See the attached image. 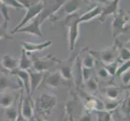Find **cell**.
<instances>
[{
	"label": "cell",
	"mask_w": 130,
	"mask_h": 121,
	"mask_svg": "<svg viewBox=\"0 0 130 121\" xmlns=\"http://www.w3.org/2000/svg\"><path fill=\"white\" fill-rule=\"evenodd\" d=\"M57 103V98L54 94L44 93L36 99L35 108L40 115L48 116Z\"/></svg>",
	"instance_id": "6da1fadb"
},
{
	"label": "cell",
	"mask_w": 130,
	"mask_h": 121,
	"mask_svg": "<svg viewBox=\"0 0 130 121\" xmlns=\"http://www.w3.org/2000/svg\"><path fill=\"white\" fill-rule=\"evenodd\" d=\"M79 15L77 13L69 15L66 17L64 24L68 28V41L70 50H74L79 35Z\"/></svg>",
	"instance_id": "7a4b0ae2"
},
{
	"label": "cell",
	"mask_w": 130,
	"mask_h": 121,
	"mask_svg": "<svg viewBox=\"0 0 130 121\" xmlns=\"http://www.w3.org/2000/svg\"><path fill=\"white\" fill-rule=\"evenodd\" d=\"M129 21V15L125 12L122 9L117 10L115 14L111 23L112 28V34L114 38L117 37L118 35L122 34L129 29V25H128V22Z\"/></svg>",
	"instance_id": "3957f363"
},
{
	"label": "cell",
	"mask_w": 130,
	"mask_h": 121,
	"mask_svg": "<svg viewBox=\"0 0 130 121\" xmlns=\"http://www.w3.org/2000/svg\"><path fill=\"white\" fill-rule=\"evenodd\" d=\"M89 53L95 58V60L98 59L104 65H107L116 61V58L119 55V48L115 44L111 47L97 51H90Z\"/></svg>",
	"instance_id": "277c9868"
},
{
	"label": "cell",
	"mask_w": 130,
	"mask_h": 121,
	"mask_svg": "<svg viewBox=\"0 0 130 121\" xmlns=\"http://www.w3.org/2000/svg\"><path fill=\"white\" fill-rule=\"evenodd\" d=\"M32 61L33 70L42 73L48 72L51 69L56 67L58 65V63H59V61L54 56L50 54L41 58L33 57Z\"/></svg>",
	"instance_id": "5b68a950"
},
{
	"label": "cell",
	"mask_w": 130,
	"mask_h": 121,
	"mask_svg": "<svg viewBox=\"0 0 130 121\" xmlns=\"http://www.w3.org/2000/svg\"><path fill=\"white\" fill-rule=\"evenodd\" d=\"M20 98V111L22 115L28 121H36L34 117V104L31 98V95H27V97L24 98V90L21 89Z\"/></svg>",
	"instance_id": "8992f818"
},
{
	"label": "cell",
	"mask_w": 130,
	"mask_h": 121,
	"mask_svg": "<svg viewBox=\"0 0 130 121\" xmlns=\"http://www.w3.org/2000/svg\"><path fill=\"white\" fill-rule=\"evenodd\" d=\"M44 5V2L41 1V2L38 3L37 4H36V5H34L32 7H31L29 8H27L26 9V10H27L26 15H24V17L23 18V19H22V20H21V22L20 23V24L17 25L15 27V28L14 29V31H13V32H11V33L13 34V33L15 32V31L19 30L21 28H23V27L25 24L29 23V22L32 20H33L36 16H37L40 14V13L41 12V11L43 10Z\"/></svg>",
	"instance_id": "52a82bcc"
},
{
	"label": "cell",
	"mask_w": 130,
	"mask_h": 121,
	"mask_svg": "<svg viewBox=\"0 0 130 121\" xmlns=\"http://www.w3.org/2000/svg\"><path fill=\"white\" fill-rule=\"evenodd\" d=\"M41 23L40 22L37 16H36L33 20H31V23L28 26H24L23 28L15 31L13 33H28L34 36H37L38 37H43V33L41 30Z\"/></svg>",
	"instance_id": "ba28073f"
},
{
	"label": "cell",
	"mask_w": 130,
	"mask_h": 121,
	"mask_svg": "<svg viewBox=\"0 0 130 121\" xmlns=\"http://www.w3.org/2000/svg\"><path fill=\"white\" fill-rule=\"evenodd\" d=\"M76 55L74 54L71 57L70 59L65 61H59V63L57 65H60L59 67V74L61 77H62L66 80H70L73 77V69H74V62L75 61Z\"/></svg>",
	"instance_id": "9c48e42d"
},
{
	"label": "cell",
	"mask_w": 130,
	"mask_h": 121,
	"mask_svg": "<svg viewBox=\"0 0 130 121\" xmlns=\"http://www.w3.org/2000/svg\"><path fill=\"white\" fill-rule=\"evenodd\" d=\"M11 74H13L17 78V81L20 82L22 87H24L27 93V95H31L30 91V81H29V74L26 70L20 69H16L11 72Z\"/></svg>",
	"instance_id": "30bf717a"
},
{
	"label": "cell",
	"mask_w": 130,
	"mask_h": 121,
	"mask_svg": "<svg viewBox=\"0 0 130 121\" xmlns=\"http://www.w3.org/2000/svg\"><path fill=\"white\" fill-rule=\"evenodd\" d=\"M52 45L51 40H46L42 43H34L31 41H23L21 44L22 48L24 49L27 53H33L43 51L44 48H46Z\"/></svg>",
	"instance_id": "8fae6325"
},
{
	"label": "cell",
	"mask_w": 130,
	"mask_h": 121,
	"mask_svg": "<svg viewBox=\"0 0 130 121\" xmlns=\"http://www.w3.org/2000/svg\"><path fill=\"white\" fill-rule=\"evenodd\" d=\"M29 74V81H30V91L31 94H32L38 87L41 85L45 77V73L37 72L33 70H28Z\"/></svg>",
	"instance_id": "7c38bea8"
},
{
	"label": "cell",
	"mask_w": 130,
	"mask_h": 121,
	"mask_svg": "<svg viewBox=\"0 0 130 121\" xmlns=\"http://www.w3.org/2000/svg\"><path fill=\"white\" fill-rule=\"evenodd\" d=\"M84 107L88 112H91L92 111H101L104 110V102L100 100V98L93 96H88L85 100Z\"/></svg>",
	"instance_id": "4fadbf2b"
},
{
	"label": "cell",
	"mask_w": 130,
	"mask_h": 121,
	"mask_svg": "<svg viewBox=\"0 0 130 121\" xmlns=\"http://www.w3.org/2000/svg\"><path fill=\"white\" fill-rule=\"evenodd\" d=\"M120 0H112L107 3L105 7L103 8L101 15H100V20L101 22H104L107 17L110 15H114L118 10V5Z\"/></svg>",
	"instance_id": "5bb4252c"
},
{
	"label": "cell",
	"mask_w": 130,
	"mask_h": 121,
	"mask_svg": "<svg viewBox=\"0 0 130 121\" xmlns=\"http://www.w3.org/2000/svg\"><path fill=\"white\" fill-rule=\"evenodd\" d=\"M81 0H66L65 3L61 7V8L57 12L62 11L67 15L75 13V11L81 7Z\"/></svg>",
	"instance_id": "9a60e30c"
},
{
	"label": "cell",
	"mask_w": 130,
	"mask_h": 121,
	"mask_svg": "<svg viewBox=\"0 0 130 121\" xmlns=\"http://www.w3.org/2000/svg\"><path fill=\"white\" fill-rule=\"evenodd\" d=\"M3 67L11 74L13 70L19 68V60L11 56L10 54H5L1 61Z\"/></svg>",
	"instance_id": "2e32d148"
},
{
	"label": "cell",
	"mask_w": 130,
	"mask_h": 121,
	"mask_svg": "<svg viewBox=\"0 0 130 121\" xmlns=\"http://www.w3.org/2000/svg\"><path fill=\"white\" fill-rule=\"evenodd\" d=\"M22 89L20 84H15L12 81L7 77L6 74H0V93L6 92L7 89Z\"/></svg>",
	"instance_id": "e0dca14e"
},
{
	"label": "cell",
	"mask_w": 130,
	"mask_h": 121,
	"mask_svg": "<svg viewBox=\"0 0 130 121\" xmlns=\"http://www.w3.org/2000/svg\"><path fill=\"white\" fill-rule=\"evenodd\" d=\"M43 82L46 87L57 88L61 83V75L59 72H53L48 74L46 77H44Z\"/></svg>",
	"instance_id": "ac0fdd59"
},
{
	"label": "cell",
	"mask_w": 130,
	"mask_h": 121,
	"mask_svg": "<svg viewBox=\"0 0 130 121\" xmlns=\"http://www.w3.org/2000/svg\"><path fill=\"white\" fill-rule=\"evenodd\" d=\"M103 7L100 5H98L95 7H93L91 10L88 11L83 15L79 16L78 21L79 23H83V22H87L89 20H93L94 18H95L96 16H100L102 13Z\"/></svg>",
	"instance_id": "d6986e66"
},
{
	"label": "cell",
	"mask_w": 130,
	"mask_h": 121,
	"mask_svg": "<svg viewBox=\"0 0 130 121\" xmlns=\"http://www.w3.org/2000/svg\"><path fill=\"white\" fill-rule=\"evenodd\" d=\"M19 69L28 71L32 69V59L29 58L28 53L24 49H21V57L19 61Z\"/></svg>",
	"instance_id": "ffe728a7"
},
{
	"label": "cell",
	"mask_w": 130,
	"mask_h": 121,
	"mask_svg": "<svg viewBox=\"0 0 130 121\" xmlns=\"http://www.w3.org/2000/svg\"><path fill=\"white\" fill-rule=\"evenodd\" d=\"M14 102V97L11 94H7L6 92L0 93V106L3 108L10 107Z\"/></svg>",
	"instance_id": "44dd1931"
},
{
	"label": "cell",
	"mask_w": 130,
	"mask_h": 121,
	"mask_svg": "<svg viewBox=\"0 0 130 121\" xmlns=\"http://www.w3.org/2000/svg\"><path fill=\"white\" fill-rule=\"evenodd\" d=\"M105 92L107 97L109 99H117L118 96L122 93L123 90L121 87H108L105 88Z\"/></svg>",
	"instance_id": "7402d4cb"
},
{
	"label": "cell",
	"mask_w": 130,
	"mask_h": 121,
	"mask_svg": "<svg viewBox=\"0 0 130 121\" xmlns=\"http://www.w3.org/2000/svg\"><path fill=\"white\" fill-rule=\"evenodd\" d=\"M123 99H109L107 101L104 102V110L107 111H114L117 107L120 105Z\"/></svg>",
	"instance_id": "603a6c76"
},
{
	"label": "cell",
	"mask_w": 130,
	"mask_h": 121,
	"mask_svg": "<svg viewBox=\"0 0 130 121\" xmlns=\"http://www.w3.org/2000/svg\"><path fill=\"white\" fill-rule=\"evenodd\" d=\"M4 115H5V118L9 121H15L18 116V110L15 107L10 106L5 108Z\"/></svg>",
	"instance_id": "cb8c5ba5"
},
{
	"label": "cell",
	"mask_w": 130,
	"mask_h": 121,
	"mask_svg": "<svg viewBox=\"0 0 130 121\" xmlns=\"http://www.w3.org/2000/svg\"><path fill=\"white\" fill-rule=\"evenodd\" d=\"M96 114V121H111V115L113 111H107L105 110L95 111Z\"/></svg>",
	"instance_id": "d4e9b609"
},
{
	"label": "cell",
	"mask_w": 130,
	"mask_h": 121,
	"mask_svg": "<svg viewBox=\"0 0 130 121\" xmlns=\"http://www.w3.org/2000/svg\"><path fill=\"white\" fill-rule=\"evenodd\" d=\"M121 106H120V111H121V114H123L124 117L126 121L129 120V96H128L125 99L122 101Z\"/></svg>",
	"instance_id": "484cf974"
},
{
	"label": "cell",
	"mask_w": 130,
	"mask_h": 121,
	"mask_svg": "<svg viewBox=\"0 0 130 121\" xmlns=\"http://www.w3.org/2000/svg\"><path fill=\"white\" fill-rule=\"evenodd\" d=\"M84 82H85V87H86V88L88 90V91L91 94H95L98 91V83L95 78H90Z\"/></svg>",
	"instance_id": "4316f807"
},
{
	"label": "cell",
	"mask_w": 130,
	"mask_h": 121,
	"mask_svg": "<svg viewBox=\"0 0 130 121\" xmlns=\"http://www.w3.org/2000/svg\"><path fill=\"white\" fill-rule=\"evenodd\" d=\"M95 62H96L95 58L92 55L87 56L86 57H84L82 61V67L92 70L95 65Z\"/></svg>",
	"instance_id": "83f0119b"
},
{
	"label": "cell",
	"mask_w": 130,
	"mask_h": 121,
	"mask_svg": "<svg viewBox=\"0 0 130 121\" xmlns=\"http://www.w3.org/2000/svg\"><path fill=\"white\" fill-rule=\"evenodd\" d=\"M8 21L3 20V23L0 25V40H13L12 37H11V36H9L7 34V30H8Z\"/></svg>",
	"instance_id": "f1b7e54d"
},
{
	"label": "cell",
	"mask_w": 130,
	"mask_h": 121,
	"mask_svg": "<svg viewBox=\"0 0 130 121\" xmlns=\"http://www.w3.org/2000/svg\"><path fill=\"white\" fill-rule=\"evenodd\" d=\"M119 61H120L117 60V61H115L113 62H111V63H110V64L104 65V68L107 71V73L109 74L110 77H115L116 70H117V68H118Z\"/></svg>",
	"instance_id": "f546056e"
},
{
	"label": "cell",
	"mask_w": 130,
	"mask_h": 121,
	"mask_svg": "<svg viewBox=\"0 0 130 121\" xmlns=\"http://www.w3.org/2000/svg\"><path fill=\"white\" fill-rule=\"evenodd\" d=\"M119 51L120 53V55L119 57V61H128L129 60V49H128L127 48H124V47H122V45L120 44L119 45Z\"/></svg>",
	"instance_id": "4dcf8cb0"
},
{
	"label": "cell",
	"mask_w": 130,
	"mask_h": 121,
	"mask_svg": "<svg viewBox=\"0 0 130 121\" xmlns=\"http://www.w3.org/2000/svg\"><path fill=\"white\" fill-rule=\"evenodd\" d=\"M129 67H130V61L128 60V61H124L121 65L117 68L115 76H117V77H120V76H121V74H123L124 73H125L126 71L129 70Z\"/></svg>",
	"instance_id": "1f68e13d"
},
{
	"label": "cell",
	"mask_w": 130,
	"mask_h": 121,
	"mask_svg": "<svg viewBox=\"0 0 130 121\" xmlns=\"http://www.w3.org/2000/svg\"><path fill=\"white\" fill-rule=\"evenodd\" d=\"M41 1L42 0H17V2H19L24 7V8L26 9L36 5V4H37Z\"/></svg>",
	"instance_id": "d6a6232c"
},
{
	"label": "cell",
	"mask_w": 130,
	"mask_h": 121,
	"mask_svg": "<svg viewBox=\"0 0 130 121\" xmlns=\"http://www.w3.org/2000/svg\"><path fill=\"white\" fill-rule=\"evenodd\" d=\"M1 1L3 4H5L7 6H10L13 8H15V9L24 8V7L22 6L19 2H17V0H1Z\"/></svg>",
	"instance_id": "836d02e7"
},
{
	"label": "cell",
	"mask_w": 130,
	"mask_h": 121,
	"mask_svg": "<svg viewBox=\"0 0 130 121\" xmlns=\"http://www.w3.org/2000/svg\"><path fill=\"white\" fill-rule=\"evenodd\" d=\"M97 75H98V77L99 78H100L102 79H108L109 77H110V75L109 74L107 73V71L105 70L104 67H103V68H100V69H99V70L97 71Z\"/></svg>",
	"instance_id": "e575fe53"
},
{
	"label": "cell",
	"mask_w": 130,
	"mask_h": 121,
	"mask_svg": "<svg viewBox=\"0 0 130 121\" xmlns=\"http://www.w3.org/2000/svg\"><path fill=\"white\" fill-rule=\"evenodd\" d=\"M120 78H121V81L123 82L124 86L128 87L129 86V82H130V72H129V70L126 71L125 73L121 74Z\"/></svg>",
	"instance_id": "d590c367"
},
{
	"label": "cell",
	"mask_w": 130,
	"mask_h": 121,
	"mask_svg": "<svg viewBox=\"0 0 130 121\" xmlns=\"http://www.w3.org/2000/svg\"><path fill=\"white\" fill-rule=\"evenodd\" d=\"M91 70H92L91 69H87V68H84V67H82V78L84 82H86L87 79L91 78Z\"/></svg>",
	"instance_id": "8d00e7d4"
},
{
	"label": "cell",
	"mask_w": 130,
	"mask_h": 121,
	"mask_svg": "<svg viewBox=\"0 0 130 121\" xmlns=\"http://www.w3.org/2000/svg\"><path fill=\"white\" fill-rule=\"evenodd\" d=\"M91 120H92V118H91V112H88V111H87L86 114L83 115L79 119V121H91Z\"/></svg>",
	"instance_id": "74e56055"
},
{
	"label": "cell",
	"mask_w": 130,
	"mask_h": 121,
	"mask_svg": "<svg viewBox=\"0 0 130 121\" xmlns=\"http://www.w3.org/2000/svg\"><path fill=\"white\" fill-rule=\"evenodd\" d=\"M88 2H95V3H100L103 4H106L109 2V0H87Z\"/></svg>",
	"instance_id": "f35d334b"
},
{
	"label": "cell",
	"mask_w": 130,
	"mask_h": 121,
	"mask_svg": "<svg viewBox=\"0 0 130 121\" xmlns=\"http://www.w3.org/2000/svg\"><path fill=\"white\" fill-rule=\"evenodd\" d=\"M0 74H10L7 70H6L3 67V65H2V64H1V61H0Z\"/></svg>",
	"instance_id": "ab89813d"
},
{
	"label": "cell",
	"mask_w": 130,
	"mask_h": 121,
	"mask_svg": "<svg viewBox=\"0 0 130 121\" xmlns=\"http://www.w3.org/2000/svg\"><path fill=\"white\" fill-rule=\"evenodd\" d=\"M70 121H75L74 119V117H73V115H71L70 113Z\"/></svg>",
	"instance_id": "60d3db41"
},
{
	"label": "cell",
	"mask_w": 130,
	"mask_h": 121,
	"mask_svg": "<svg viewBox=\"0 0 130 121\" xmlns=\"http://www.w3.org/2000/svg\"><path fill=\"white\" fill-rule=\"evenodd\" d=\"M36 121H45V120H43L41 119H39V118H37V119H35Z\"/></svg>",
	"instance_id": "b9f144b4"
},
{
	"label": "cell",
	"mask_w": 130,
	"mask_h": 121,
	"mask_svg": "<svg viewBox=\"0 0 130 121\" xmlns=\"http://www.w3.org/2000/svg\"><path fill=\"white\" fill-rule=\"evenodd\" d=\"M114 121H116V120H114Z\"/></svg>",
	"instance_id": "7bdbcfd3"
}]
</instances>
